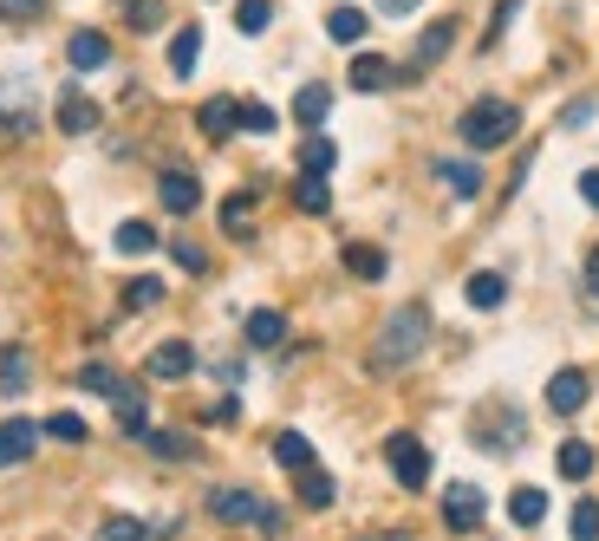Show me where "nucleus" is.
<instances>
[{"instance_id":"nucleus-1","label":"nucleus","mask_w":599,"mask_h":541,"mask_svg":"<svg viewBox=\"0 0 599 541\" xmlns=\"http://www.w3.org/2000/svg\"><path fill=\"white\" fill-rule=\"evenodd\" d=\"M424 340H430V307H424V300L398 307V313L385 320L378 346H372V372H398V366H411V359L424 353Z\"/></svg>"},{"instance_id":"nucleus-2","label":"nucleus","mask_w":599,"mask_h":541,"mask_svg":"<svg viewBox=\"0 0 599 541\" xmlns=\"http://www.w3.org/2000/svg\"><path fill=\"white\" fill-rule=\"evenodd\" d=\"M463 144L470 150H502V144H515V131H522V111L509 104V98H476L470 111H463Z\"/></svg>"},{"instance_id":"nucleus-3","label":"nucleus","mask_w":599,"mask_h":541,"mask_svg":"<svg viewBox=\"0 0 599 541\" xmlns=\"http://www.w3.org/2000/svg\"><path fill=\"white\" fill-rule=\"evenodd\" d=\"M209 516L228 529H280V509L261 503L254 490H209Z\"/></svg>"},{"instance_id":"nucleus-4","label":"nucleus","mask_w":599,"mask_h":541,"mask_svg":"<svg viewBox=\"0 0 599 541\" xmlns=\"http://www.w3.org/2000/svg\"><path fill=\"white\" fill-rule=\"evenodd\" d=\"M385 464H391V477H398L404 490H424V483H430V451H424L411 431H391V438H385Z\"/></svg>"},{"instance_id":"nucleus-5","label":"nucleus","mask_w":599,"mask_h":541,"mask_svg":"<svg viewBox=\"0 0 599 541\" xmlns=\"http://www.w3.org/2000/svg\"><path fill=\"white\" fill-rule=\"evenodd\" d=\"M483 516H489V503H483V490H476V483H450V490H444V522H450L457 536L483 529Z\"/></svg>"},{"instance_id":"nucleus-6","label":"nucleus","mask_w":599,"mask_h":541,"mask_svg":"<svg viewBox=\"0 0 599 541\" xmlns=\"http://www.w3.org/2000/svg\"><path fill=\"white\" fill-rule=\"evenodd\" d=\"M143 372H150V379H189V372H196V346H189V340H163V346H150Z\"/></svg>"},{"instance_id":"nucleus-7","label":"nucleus","mask_w":599,"mask_h":541,"mask_svg":"<svg viewBox=\"0 0 599 541\" xmlns=\"http://www.w3.org/2000/svg\"><path fill=\"white\" fill-rule=\"evenodd\" d=\"M196 131H202L209 144H222L228 131H241V98H209V104L196 111Z\"/></svg>"},{"instance_id":"nucleus-8","label":"nucleus","mask_w":599,"mask_h":541,"mask_svg":"<svg viewBox=\"0 0 599 541\" xmlns=\"http://www.w3.org/2000/svg\"><path fill=\"white\" fill-rule=\"evenodd\" d=\"M587 385H594V379H587L581 366H561V372H554V385H548V405H554L561 418H574V411L587 405Z\"/></svg>"},{"instance_id":"nucleus-9","label":"nucleus","mask_w":599,"mask_h":541,"mask_svg":"<svg viewBox=\"0 0 599 541\" xmlns=\"http://www.w3.org/2000/svg\"><path fill=\"white\" fill-rule=\"evenodd\" d=\"M33 451H39V425H26V418H7V425H0V470L26 464Z\"/></svg>"},{"instance_id":"nucleus-10","label":"nucleus","mask_w":599,"mask_h":541,"mask_svg":"<svg viewBox=\"0 0 599 541\" xmlns=\"http://www.w3.org/2000/svg\"><path fill=\"white\" fill-rule=\"evenodd\" d=\"M450 46H457V20H430V26L417 33V46H411V65L424 72V65H437Z\"/></svg>"},{"instance_id":"nucleus-11","label":"nucleus","mask_w":599,"mask_h":541,"mask_svg":"<svg viewBox=\"0 0 599 541\" xmlns=\"http://www.w3.org/2000/svg\"><path fill=\"white\" fill-rule=\"evenodd\" d=\"M157 196H163V209H170V216H189V209L202 202V183H196L189 170H163V183H157Z\"/></svg>"},{"instance_id":"nucleus-12","label":"nucleus","mask_w":599,"mask_h":541,"mask_svg":"<svg viewBox=\"0 0 599 541\" xmlns=\"http://www.w3.org/2000/svg\"><path fill=\"white\" fill-rule=\"evenodd\" d=\"M65 59H72V72H98V65L111 59V39L85 26V33H72V39H65Z\"/></svg>"},{"instance_id":"nucleus-13","label":"nucleus","mask_w":599,"mask_h":541,"mask_svg":"<svg viewBox=\"0 0 599 541\" xmlns=\"http://www.w3.org/2000/svg\"><path fill=\"white\" fill-rule=\"evenodd\" d=\"M59 131H65V137H85V131H98V104H91L85 91H65V98H59Z\"/></svg>"},{"instance_id":"nucleus-14","label":"nucleus","mask_w":599,"mask_h":541,"mask_svg":"<svg viewBox=\"0 0 599 541\" xmlns=\"http://www.w3.org/2000/svg\"><path fill=\"white\" fill-rule=\"evenodd\" d=\"M26 385H33V353L26 346H0V392L20 398Z\"/></svg>"},{"instance_id":"nucleus-15","label":"nucleus","mask_w":599,"mask_h":541,"mask_svg":"<svg viewBox=\"0 0 599 541\" xmlns=\"http://www.w3.org/2000/svg\"><path fill=\"white\" fill-rule=\"evenodd\" d=\"M346 78H352V91H385V85H391L398 72H391V59H378V52H359Z\"/></svg>"},{"instance_id":"nucleus-16","label":"nucleus","mask_w":599,"mask_h":541,"mask_svg":"<svg viewBox=\"0 0 599 541\" xmlns=\"http://www.w3.org/2000/svg\"><path fill=\"white\" fill-rule=\"evenodd\" d=\"M280 340H287V313L254 307V313H248V346H254V353H267V346H280Z\"/></svg>"},{"instance_id":"nucleus-17","label":"nucleus","mask_w":599,"mask_h":541,"mask_svg":"<svg viewBox=\"0 0 599 541\" xmlns=\"http://www.w3.org/2000/svg\"><path fill=\"white\" fill-rule=\"evenodd\" d=\"M326 111H333V85H320V78H313V85H300V91H294V118H300L307 131H313Z\"/></svg>"},{"instance_id":"nucleus-18","label":"nucleus","mask_w":599,"mask_h":541,"mask_svg":"<svg viewBox=\"0 0 599 541\" xmlns=\"http://www.w3.org/2000/svg\"><path fill=\"white\" fill-rule=\"evenodd\" d=\"M437 176H444V189H450V196H463V202H470V196H483V170H476V163H463V157L437 163Z\"/></svg>"},{"instance_id":"nucleus-19","label":"nucleus","mask_w":599,"mask_h":541,"mask_svg":"<svg viewBox=\"0 0 599 541\" xmlns=\"http://www.w3.org/2000/svg\"><path fill=\"white\" fill-rule=\"evenodd\" d=\"M463 294H470V307H483V313H496V307L509 300V281H502L496 268H483V274H470V287H463Z\"/></svg>"},{"instance_id":"nucleus-20","label":"nucleus","mask_w":599,"mask_h":541,"mask_svg":"<svg viewBox=\"0 0 599 541\" xmlns=\"http://www.w3.org/2000/svg\"><path fill=\"white\" fill-rule=\"evenodd\" d=\"M509 522L515 529H541L548 522V490H515L509 496Z\"/></svg>"},{"instance_id":"nucleus-21","label":"nucleus","mask_w":599,"mask_h":541,"mask_svg":"<svg viewBox=\"0 0 599 541\" xmlns=\"http://www.w3.org/2000/svg\"><path fill=\"white\" fill-rule=\"evenodd\" d=\"M196 59H202V26H183V33L170 39V72H176V78H189V72H196Z\"/></svg>"},{"instance_id":"nucleus-22","label":"nucleus","mask_w":599,"mask_h":541,"mask_svg":"<svg viewBox=\"0 0 599 541\" xmlns=\"http://www.w3.org/2000/svg\"><path fill=\"white\" fill-rule=\"evenodd\" d=\"M346 274H359V281H385V248H372V242H346Z\"/></svg>"},{"instance_id":"nucleus-23","label":"nucleus","mask_w":599,"mask_h":541,"mask_svg":"<svg viewBox=\"0 0 599 541\" xmlns=\"http://www.w3.org/2000/svg\"><path fill=\"white\" fill-rule=\"evenodd\" d=\"M365 26H372V20H365L359 7H333V13H326V33H333L339 46H359V39H365Z\"/></svg>"},{"instance_id":"nucleus-24","label":"nucleus","mask_w":599,"mask_h":541,"mask_svg":"<svg viewBox=\"0 0 599 541\" xmlns=\"http://www.w3.org/2000/svg\"><path fill=\"white\" fill-rule=\"evenodd\" d=\"M274 464H280V470H294V477H300V470H307V464H313V444H307V438H300V431H280V438H274Z\"/></svg>"},{"instance_id":"nucleus-25","label":"nucleus","mask_w":599,"mask_h":541,"mask_svg":"<svg viewBox=\"0 0 599 541\" xmlns=\"http://www.w3.org/2000/svg\"><path fill=\"white\" fill-rule=\"evenodd\" d=\"M554 470L567 477V483H581V477H594V444H561V457H554Z\"/></svg>"},{"instance_id":"nucleus-26","label":"nucleus","mask_w":599,"mask_h":541,"mask_svg":"<svg viewBox=\"0 0 599 541\" xmlns=\"http://www.w3.org/2000/svg\"><path fill=\"white\" fill-rule=\"evenodd\" d=\"M333 496H339V490H333V477L307 464V470H300V503H307V509H333Z\"/></svg>"},{"instance_id":"nucleus-27","label":"nucleus","mask_w":599,"mask_h":541,"mask_svg":"<svg viewBox=\"0 0 599 541\" xmlns=\"http://www.w3.org/2000/svg\"><path fill=\"white\" fill-rule=\"evenodd\" d=\"M333 163H339V150H333V137H320V131H313V137L300 144V170H313V176H326Z\"/></svg>"},{"instance_id":"nucleus-28","label":"nucleus","mask_w":599,"mask_h":541,"mask_svg":"<svg viewBox=\"0 0 599 541\" xmlns=\"http://www.w3.org/2000/svg\"><path fill=\"white\" fill-rule=\"evenodd\" d=\"M294 202H300L307 216H326V209H333V189H326V176H313V170H307V176H300V189H294Z\"/></svg>"},{"instance_id":"nucleus-29","label":"nucleus","mask_w":599,"mask_h":541,"mask_svg":"<svg viewBox=\"0 0 599 541\" xmlns=\"http://www.w3.org/2000/svg\"><path fill=\"white\" fill-rule=\"evenodd\" d=\"M78 385H85L91 398H124V392H130V385H124L111 366H85V372H78Z\"/></svg>"},{"instance_id":"nucleus-30","label":"nucleus","mask_w":599,"mask_h":541,"mask_svg":"<svg viewBox=\"0 0 599 541\" xmlns=\"http://www.w3.org/2000/svg\"><path fill=\"white\" fill-rule=\"evenodd\" d=\"M143 444H150L157 457H170V464H189V457H196V444H189L183 431H143Z\"/></svg>"},{"instance_id":"nucleus-31","label":"nucleus","mask_w":599,"mask_h":541,"mask_svg":"<svg viewBox=\"0 0 599 541\" xmlns=\"http://www.w3.org/2000/svg\"><path fill=\"white\" fill-rule=\"evenodd\" d=\"M163 300V281H150V274H137L130 287H124V313H150Z\"/></svg>"},{"instance_id":"nucleus-32","label":"nucleus","mask_w":599,"mask_h":541,"mask_svg":"<svg viewBox=\"0 0 599 541\" xmlns=\"http://www.w3.org/2000/svg\"><path fill=\"white\" fill-rule=\"evenodd\" d=\"M157 248V229L150 222H124L117 229V255H150Z\"/></svg>"},{"instance_id":"nucleus-33","label":"nucleus","mask_w":599,"mask_h":541,"mask_svg":"<svg viewBox=\"0 0 599 541\" xmlns=\"http://www.w3.org/2000/svg\"><path fill=\"white\" fill-rule=\"evenodd\" d=\"M117 431H124V438H143V431H150V425H143V398H137V385L117 398Z\"/></svg>"},{"instance_id":"nucleus-34","label":"nucleus","mask_w":599,"mask_h":541,"mask_svg":"<svg viewBox=\"0 0 599 541\" xmlns=\"http://www.w3.org/2000/svg\"><path fill=\"white\" fill-rule=\"evenodd\" d=\"M46 438H52V444H85V418H78V411H52V418H46Z\"/></svg>"},{"instance_id":"nucleus-35","label":"nucleus","mask_w":599,"mask_h":541,"mask_svg":"<svg viewBox=\"0 0 599 541\" xmlns=\"http://www.w3.org/2000/svg\"><path fill=\"white\" fill-rule=\"evenodd\" d=\"M267 20H274V0H241V7H235V26H241L248 39L267 33Z\"/></svg>"},{"instance_id":"nucleus-36","label":"nucleus","mask_w":599,"mask_h":541,"mask_svg":"<svg viewBox=\"0 0 599 541\" xmlns=\"http://www.w3.org/2000/svg\"><path fill=\"white\" fill-rule=\"evenodd\" d=\"M248 222H254V196H228L222 202V229L228 235H248Z\"/></svg>"},{"instance_id":"nucleus-37","label":"nucleus","mask_w":599,"mask_h":541,"mask_svg":"<svg viewBox=\"0 0 599 541\" xmlns=\"http://www.w3.org/2000/svg\"><path fill=\"white\" fill-rule=\"evenodd\" d=\"M241 131H254V137H267V131H280V118H274V111H267L261 98H248V104H241Z\"/></svg>"},{"instance_id":"nucleus-38","label":"nucleus","mask_w":599,"mask_h":541,"mask_svg":"<svg viewBox=\"0 0 599 541\" xmlns=\"http://www.w3.org/2000/svg\"><path fill=\"white\" fill-rule=\"evenodd\" d=\"M594 118H599V98H594V91H587V98H567V111H561V124H567V131H587Z\"/></svg>"},{"instance_id":"nucleus-39","label":"nucleus","mask_w":599,"mask_h":541,"mask_svg":"<svg viewBox=\"0 0 599 541\" xmlns=\"http://www.w3.org/2000/svg\"><path fill=\"white\" fill-rule=\"evenodd\" d=\"M124 13H130V26H137V33H150V26L163 20V0H124Z\"/></svg>"},{"instance_id":"nucleus-40","label":"nucleus","mask_w":599,"mask_h":541,"mask_svg":"<svg viewBox=\"0 0 599 541\" xmlns=\"http://www.w3.org/2000/svg\"><path fill=\"white\" fill-rule=\"evenodd\" d=\"M574 536H581V541L599 536V503H581V509H574Z\"/></svg>"},{"instance_id":"nucleus-41","label":"nucleus","mask_w":599,"mask_h":541,"mask_svg":"<svg viewBox=\"0 0 599 541\" xmlns=\"http://www.w3.org/2000/svg\"><path fill=\"white\" fill-rule=\"evenodd\" d=\"M176 261H183V268H189V274H202V268H209V255H202V248H196V242H176Z\"/></svg>"},{"instance_id":"nucleus-42","label":"nucleus","mask_w":599,"mask_h":541,"mask_svg":"<svg viewBox=\"0 0 599 541\" xmlns=\"http://www.w3.org/2000/svg\"><path fill=\"white\" fill-rule=\"evenodd\" d=\"M104 536H143V522H137V516H111Z\"/></svg>"},{"instance_id":"nucleus-43","label":"nucleus","mask_w":599,"mask_h":541,"mask_svg":"<svg viewBox=\"0 0 599 541\" xmlns=\"http://www.w3.org/2000/svg\"><path fill=\"white\" fill-rule=\"evenodd\" d=\"M581 202L599 209V170H581Z\"/></svg>"},{"instance_id":"nucleus-44","label":"nucleus","mask_w":599,"mask_h":541,"mask_svg":"<svg viewBox=\"0 0 599 541\" xmlns=\"http://www.w3.org/2000/svg\"><path fill=\"white\" fill-rule=\"evenodd\" d=\"M39 7H46V0H0V13H13V20H33Z\"/></svg>"},{"instance_id":"nucleus-45","label":"nucleus","mask_w":599,"mask_h":541,"mask_svg":"<svg viewBox=\"0 0 599 541\" xmlns=\"http://www.w3.org/2000/svg\"><path fill=\"white\" fill-rule=\"evenodd\" d=\"M587 294H594V300H599V248H594V255H587Z\"/></svg>"},{"instance_id":"nucleus-46","label":"nucleus","mask_w":599,"mask_h":541,"mask_svg":"<svg viewBox=\"0 0 599 541\" xmlns=\"http://www.w3.org/2000/svg\"><path fill=\"white\" fill-rule=\"evenodd\" d=\"M378 7H385V13H404V7H411V0H378Z\"/></svg>"}]
</instances>
